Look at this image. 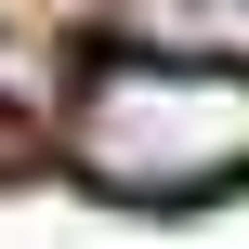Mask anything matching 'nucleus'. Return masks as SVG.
I'll return each mask as SVG.
<instances>
[{
	"instance_id": "obj_1",
	"label": "nucleus",
	"mask_w": 249,
	"mask_h": 249,
	"mask_svg": "<svg viewBox=\"0 0 249 249\" xmlns=\"http://www.w3.org/2000/svg\"><path fill=\"white\" fill-rule=\"evenodd\" d=\"M66 158L105 197H144V210L223 197V184H249V66H210V53H105L79 79V105H66Z\"/></svg>"
}]
</instances>
